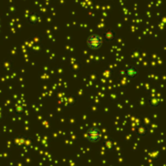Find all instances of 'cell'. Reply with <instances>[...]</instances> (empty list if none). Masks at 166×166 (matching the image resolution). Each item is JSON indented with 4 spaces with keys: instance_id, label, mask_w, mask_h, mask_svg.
<instances>
[{
    "instance_id": "1",
    "label": "cell",
    "mask_w": 166,
    "mask_h": 166,
    "mask_svg": "<svg viewBox=\"0 0 166 166\" xmlns=\"http://www.w3.org/2000/svg\"><path fill=\"white\" fill-rule=\"evenodd\" d=\"M87 46L92 50H98L103 45V38L99 34H92L87 38Z\"/></svg>"
}]
</instances>
